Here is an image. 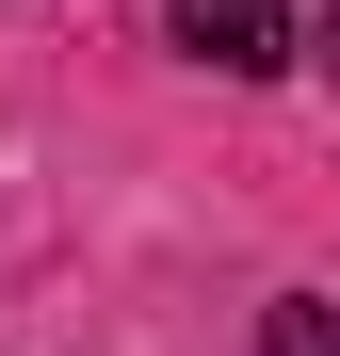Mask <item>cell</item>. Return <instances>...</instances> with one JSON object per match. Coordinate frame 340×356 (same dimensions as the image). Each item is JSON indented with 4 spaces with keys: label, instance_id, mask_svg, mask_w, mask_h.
Returning a JSON list of instances; mask_svg holds the SVG:
<instances>
[{
    "label": "cell",
    "instance_id": "cell-2",
    "mask_svg": "<svg viewBox=\"0 0 340 356\" xmlns=\"http://www.w3.org/2000/svg\"><path fill=\"white\" fill-rule=\"evenodd\" d=\"M259 356H340V340H324V308H308V291H275V324H259Z\"/></svg>",
    "mask_w": 340,
    "mask_h": 356
},
{
    "label": "cell",
    "instance_id": "cell-1",
    "mask_svg": "<svg viewBox=\"0 0 340 356\" xmlns=\"http://www.w3.org/2000/svg\"><path fill=\"white\" fill-rule=\"evenodd\" d=\"M179 49L227 65V81H275L292 65V0H179Z\"/></svg>",
    "mask_w": 340,
    "mask_h": 356
}]
</instances>
